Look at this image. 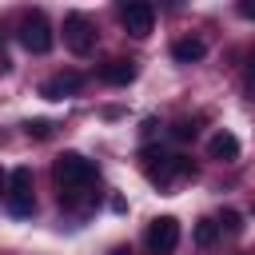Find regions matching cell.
<instances>
[{
  "label": "cell",
  "mask_w": 255,
  "mask_h": 255,
  "mask_svg": "<svg viewBox=\"0 0 255 255\" xmlns=\"http://www.w3.org/2000/svg\"><path fill=\"white\" fill-rule=\"evenodd\" d=\"M100 76H104L108 84H131V80H135V64H131V60H112V64L100 68Z\"/></svg>",
  "instance_id": "obj_10"
},
{
  "label": "cell",
  "mask_w": 255,
  "mask_h": 255,
  "mask_svg": "<svg viewBox=\"0 0 255 255\" xmlns=\"http://www.w3.org/2000/svg\"><path fill=\"white\" fill-rule=\"evenodd\" d=\"M247 60H251V64H247V68H251V76H255V48H251V56H247Z\"/></svg>",
  "instance_id": "obj_16"
},
{
  "label": "cell",
  "mask_w": 255,
  "mask_h": 255,
  "mask_svg": "<svg viewBox=\"0 0 255 255\" xmlns=\"http://www.w3.org/2000/svg\"><path fill=\"white\" fill-rule=\"evenodd\" d=\"M223 227H227L231 235H239V231H243V215H239V211H223Z\"/></svg>",
  "instance_id": "obj_12"
},
{
  "label": "cell",
  "mask_w": 255,
  "mask_h": 255,
  "mask_svg": "<svg viewBox=\"0 0 255 255\" xmlns=\"http://www.w3.org/2000/svg\"><path fill=\"white\" fill-rule=\"evenodd\" d=\"M203 52H207V44H203L199 36H187V40H175V44H171V56H175L179 64H195V60H203Z\"/></svg>",
  "instance_id": "obj_9"
},
{
  "label": "cell",
  "mask_w": 255,
  "mask_h": 255,
  "mask_svg": "<svg viewBox=\"0 0 255 255\" xmlns=\"http://www.w3.org/2000/svg\"><path fill=\"white\" fill-rule=\"evenodd\" d=\"M239 135L235 131H215L211 139H207V155L211 159H239Z\"/></svg>",
  "instance_id": "obj_8"
},
{
  "label": "cell",
  "mask_w": 255,
  "mask_h": 255,
  "mask_svg": "<svg viewBox=\"0 0 255 255\" xmlns=\"http://www.w3.org/2000/svg\"><path fill=\"white\" fill-rule=\"evenodd\" d=\"M20 44H24L32 56H44V52L56 44V36H52V24L44 20V12H28V16L20 20Z\"/></svg>",
  "instance_id": "obj_2"
},
{
  "label": "cell",
  "mask_w": 255,
  "mask_h": 255,
  "mask_svg": "<svg viewBox=\"0 0 255 255\" xmlns=\"http://www.w3.org/2000/svg\"><path fill=\"white\" fill-rule=\"evenodd\" d=\"M143 243H147V255H171V251L179 247V219H175V215H159V219H151Z\"/></svg>",
  "instance_id": "obj_3"
},
{
  "label": "cell",
  "mask_w": 255,
  "mask_h": 255,
  "mask_svg": "<svg viewBox=\"0 0 255 255\" xmlns=\"http://www.w3.org/2000/svg\"><path fill=\"white\" fill-rule=\"evenodd\" d=\"M64 44H68L76 56H88V52L96 48V32H92V24H88L84 12H68V16H64Z\"/></svg>",
  "instance_id": "obj_5"
},
{
  "label": "cell",
  "mask_w": 255,
  "mask_h": 255,
  "mask_svg": "<svg viewBox=\"0 0 255 255\" xmlns=\"http://www.w3.org/2000/svg\"><path fill=\"white\" fill-rule=\"evenodd\" d=\"M187 135H195V128L183 120V124H175V139H187Z\"/></svg>",
  "instance_id": "obj_14"
},
{
  "label": "cell",
  "mask_w": 255,
  "mask_h": 255,
  "mask_svg": "<svg viewBox=\"0 0 255 255\" xmlns=\"http://www.w3.org/2000/svg\"><path fill=\"white\" fill-rule=\"evenodd\" d=\"M191 239H195L199 247H211V243L219 239V223H215V219H199L195 231H191Z\"/></svg>",
  "instance_id": "obj_11"
},
{
  "label": "cell",
  "mask_w": 255,
  "mask_h": 255,
  "mask_svg": "<svg viewBox=\"0 0 255 255\" xmlns=\"http://www.w3.org/2000/svg\"><path fill=\"white\" fill-rule=\"evenodd\" d=\"M239 16H247V20H255V4H247V0H243V4H239Z\"/></svg>",
  "instance_id": "obj_15"
},
{
  "label": "cell",
  "mask_w": 255,
  "mask_h": 255,
  "mask_svg": "<svg viewBox=\"0 0 255 255\" xmlns=\"http://www.w3.org/2000/svg\"><path fill=\"white\" fill-rule=\"evenodd\" d=\"M112 255H131V251H128V247H116V251H112Z\"/></svg>",
  "instance_id": "obj_18"
},
{
  "label": "cell",
  "mask_w": 255,
  "mask_h": 255,
  "mask_svg": "<svg viewBox=\"0 0 255 255\" xmlns=\"http://www.w3.org/2000/svg\"><path fill=\"white\" fill-rule=\"evenodd\" d=\"M24 128H28V135H36V139H44V135H48V131H52V128H48V124H44V120H28V124H24Z\"/></svg>",
  "instance_id": "obj_13"
},
{
  "label": "cell",
  "mask_w": 255,
  "mask_h": 255,
  "mask_svg": "<svg viewBox=\"0 0 255 255\" xmlns=\"http://www.w3.org/2000/svg\"><path fill=\"white\" fill-rule=\"evenodd\" d=\"M4 187H8V175H4V171H0V191H4ZM4 195H8V191H4Z\"/></svg>",
  "instance_id": "obj_17"
},
{
  "label": "cell",
  "mask_w": 255,
  "mask_h": 255,
  "mask_svg": "<svg viewBox=\"0 0 255 255\" xmlns=\"http://www.w3.org/2000/svg\"><path fill=\"white\" fill-rule=\"evenodd\" d=\"M52 175H56V187H60V203H64V207H76V203H84V199H88L84 191L92 187L96 167H92L80 151H64V155L56 159Z\"/></svg>",
  "instance_id": "obj_1"
},
{
  "label": "cell",
  "mask_w": 255,
  "mask_h": 255,
  "mask_svg": "<svg viewBox=\"0 0 255 255\" xmlns=\"http://www.w3.org/2000/svg\"><path fill=\"white\" fill-rule=\"evenodd\" d=\"M80 84H84L80 72H56V76H48V80L40 84V96H44V100H64V96L80 92Z\"/></svg>",
  "instance_id": "obj_7"
},
{
  "label": "cell",
  "mask_w": 255,
  "mask_h": 255,
  "mask_svg": "<svg viewBox=\"0 0 255 255\" xmlns=\"http://www.w3.org/2000/svg\"><path fill=\"white\" fill-rule=\"evenodd\" d=\"M8 211L16 219H24V215L36 211V203H32V167H16L8 175Z\"/></svg>",
  "instance_id": "obj_4"
},
{
  "label": "cell",
  "mask_w": 255,
  "mask_h": 255,
  "mask_svg": "<svg viewBox=\"0 0 255 255\" xmlns=\"http://www.w3.org/2000/svg\"><path fill=\"white\" fill-rule=\"evenodd\" d=\"M120 20H124V28H128L135 40H143V36L151 32V24H155V8H151V4H143V0L124 4V8H120Z\"/></svg>",
  "instance_id": "obj_6"
}]
</instances>
